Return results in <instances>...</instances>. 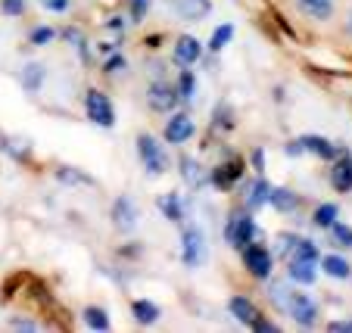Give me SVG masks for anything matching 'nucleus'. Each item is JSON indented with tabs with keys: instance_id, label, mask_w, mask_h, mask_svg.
<instances>
[{
	"instance_id": "nucleus-10",
	"label": "nucleus",
	"mask_w": 352,
	"mask_h": 333,
	"mask_svg": "<svg viewBox=\"0 0 352 333\" xmlns=\"http://www.w3.org/2000/svg\"><path fill=\"white\" fill-rule=\"evenodd\" d=\"M193 131H197V125H193V119L187 113H175L172 119L166 122V140L168 143H187V140L193 137Z\"/></svg>"
},
{
	"instance_id": "nucleus-7",
	"label": "nucleus",
	"mask_w": 352,
	"mask_h": 333,
	"mask_svg": "<svg viewBox=\"0 0 352 333\" xmlns=\"http://www.w3.org/2000/svg\"><path fill=\"white\" fill-rule=\"evenodd\" d=\"M178 87L166 84V81H153V84L146 87V103L153 109H160V113H172L175 103H178Z\"/></svg>"
},
{
	"instance_id": "nucleus-40",
	"label": "nucleus",
	"mask_w": 352,
	"mask_h": 333,
	"mask_svg": "<svg viewBox=\"0 0 352 333\" xmlns=\"http://www.w3.org/2000/svg\"><path fill=\"white\" fill-rule=\"evenodd\" d=\"M253 330H268V333H278V324H272V321H265V318H262V314H259V318L253 321Z\"/></svg>"
},
{
	"instance_id": "nucleus-3",
	"label": "nucleus",
	"mask_w": 352,
	"mask_h": 333,
	"mask_svg": "<svg viewBox=\"0 0 352 333\" xmlns=\"http://www.w3.org/2000/svg\"><path fill=\"white\" fill-rule=\"evenodd\" d=\"M181 259H184L187 268L203 265V259H206V233H203V227L197 225L184 227V233H181Z\"/></svg>"
},
{
	"instance_id": "nucleus-8",
	"label": "nucleus",
	"mask_w": 352,
	"mask_h": 333,
	"mask_svg": "<svg viewBox=\"0 0 352 333\" xmlns=\"http://www.w3.org/2000/svg\"><path fill=\"white\" fill-rule=\"evenodd\" d=\"M166 7L187 22H199L212 13V0H166Z\"/></svg>"
},
{
	"instance_id": "nucleus-38",
	"label": "nucleus",
	"mask_w": 352,
	"mask_h": 333,
	"mask_svg": "<svg viewBox=\"0 0 352 333\" xmlns=\"http://www.w3.org/2000/svg\"><path fill=\"white\" fill-rule=\"evenodd\" d=\"M44 10H50V13H66L69 10V0H38Z\"/></svg>"
},
{
	"instance_id": "nucleus-36",
	"label": "nucleus",
	"mask_w": 352,
	"mask_h": 333,
	"mask_svg": "<svg viewBox=\"0 0 352 333\" xmlns=\"http://www.w3.org/2000/svg\"><path fill=\"white\" fill-rule=\"evenodd\" d=\"M0 10L7 16H22V10H25V0H0Z\"/></svg>"
},
{
	"instance_id": "nucleus-44",
	"label": "nucleus",
	"mask_w": 352,
	"mask_h": 333,
	"mask_svg": "<svg viewBox=\"0 0 352 333\" xmlns=\"http://www.w3.org/2000/svg\"><path fill=\"white\" fill-rule=\"evenodd\" d=\"M299 153H306L302 143H287V156H299Z\"/></svg>"
},
{
	"instance_id": "nucleus-42",
	"label": "nucleus",
	"mask_w": 352,
	"mask_h": 333,
	"mask_svg": "<svg viewBox=\"0 0 352 333\" xmlns=\"http://www.w3.org/2000/svg\"><path fill=\"white\" fill-rule=\"evenodd\" d=\"M327 327H331V330H337V333H346V330L352 333V321H331Z\"/></svg>"
},
{
	"instance_id": "nucleus-22",
	"label": "nucleus",
	"mask_w": 352,
	"mask_h": 333,
	"mask_svg": "<svg viewBox=\"0 0 352 333\" xmlns=\"http://www.w3.org/2000/svg\"><path fill=\"white\" fill-rule=\"evenodd\" d=\"M318 265L324 268V274H331V277H337V280H346L352 274L349 262H346L343 255H324V259H318Z\"/></svg>"
},
{
	"instance_id": "nucleus-18",
	"label": "nucleus",
	"mask_w": 352,
	"mask_h": 333,
	"mask_svg": "<svg viewBox=\"0 0 352 333\" xmlns=\"http://www.w3.org/2000/svg\"><path fill=\"white\" fill-rule=\"evenodd\" d=\"M268 196H272V184H268L262 174L250 187H246V206H250V209H262L268 203Z\"/></svg>"
},
{
	"instance_id": "nucleus-26",
	"label": "nucleus",
	"mask_w": 352,
	"mask_h": 333,
	"mask_svg": "<svg viewBox=\"0 0 352 333\" xmlns=\"http://www.w3.org/2000/svg\"><path fill=\"white\" fill-rule=\"evenodd\" d=\"M290 259H302V262H315L318 265V249H315V243L312 240H306V237H299L296 240V246H293V253H290Z\"/></svg>"
},
{
	"instance_id": "nucleus-11",
	"label": "nucleus",
	"mask_w": 352,
	"mask_h": 333,
	"mask_svg": "<svg viewBox=\"0 0 352 333\" xmlns=\"http://www.w3.org/2000/svg\"><path fill=\"white\" fill-rule=\"evenodd\" d=\"M199 56H203V44H199L193 34H181V38L175 41V62H178V66H193Z\"/></svg>"
},
{
	"instance_id": "nucleus-33",
	"label": "nucleus",
	"mask_w": 352,
	"mask_h": 333,
	"mask_svg": "<svg viewBox=\"0 0 352 333\" xmlns=\"http://www.w3.org/2000/svg\"><path fill=\"white\" fill-rule=\"evenodd\" d=\"M331 231H333V243H340V246H352V227L337 225V221H333Z\"/></svg>"
},
{
	"instance_id": "nucleus-32",
	"label": "nucleus",
	"mask_w": 352,
	"mask_h": 333,
	"mask_svg": "<svg viewBox=\"0 0 352 333\" xmlns=\"http://www.w3.org/2000/svg\"><path fill=\"white\" fill-rule=\"evenodd\" d=\"M54 38H56V28H50V25H38V28H32V34H28V41H32L34 47L50 44Z\"/></svg>"
},
{
	"instance_id": "nucleus-35",
	"label": "nucleus",
	"mask_w": 352,
	"mask_h": 333,
	"mask_svg": "<svg viewBox=\"0 0 352 333\" xmlns=\"http://www.w3.org/2000/svg\"><path fill=\"white\" fill-rule=\"evenodd\" d=\"M63 34H66V38H69V44H72V47H78V50H81V60L87 62V50H85V34H81V32H75V28H66V32H63Z\"/></svg>"
},
{
	"instance_id": "nucleus-23",
	"label": "nucleus",
	"mask_w": 352,
	"mask_h": 333,
	"mask_svg": "<svg viewBox=\"0 0 352 333\" xmlns=\"http://www.w3.org/2000/svg\"><path fill=\"white\" fill-rule=\"evenodd\" d=\"M299 10H306L312 19H331L333 0H299Z\"/></svg>"
},
{
	"instance_id": "nucleus-2",
	"label": "nucleus",
	"mask_w": 352,
	"mask_h": 333,
	"mask_svg": "<svg viewBox=\"0 0 352 333\" xmlns=\"http://www.w3.org/2000/svg\"><path fill=\"white\" fill-rule=\"evenodd\" d=\"M138 153H140V162H144L146 174H166L168 172V153L162 150V143L153 137V134H140L138 137Z\"/></svg>"
},
{
	"instance_id": "nucleus-1",
	"label": "nucleus",
	"mask_w": 352,
	"mask_h": 333,
	"mask_svg": "<svg viewBox=\"0 0 352 333\" xmlns=\"http://www.w3.org/2000/svg\"><path fill=\"white\" fill-rule=\"evenodd\" d=\"M256 237H259V227H256L253 215H243V212H231L225 221V240L228 246L234 249H243L250 246V243H256Z\"/></svg>"
},
{
	"instance_id": "nucleus-9",
	"label": "nucleus",
	"mask_w": 352,
	"mask_h": 333,
	"mask_svg": "<svg viewBox=\"0 0 352 333\" xmlns=\"http://www.w3.org/2000/svg\"><path fill=\"white\" fill-rule=\"evenodd\" d=\"M113 225L125 233H131L138 227V206H134L131 196H119L113 203Z\"/></svg>"
},
{
	"instance_id": "nucleus-39",
	"label": "nucleus",
	"mask_w": 352,
	"mask_h": 333,
	"mask_svg": "<svg viewBox=\"0 0 352 333\" xmlns=\"http://www.w3.org/2000/svg\"><path fill=\"white\" fill-rule=\"evenodd\" d=\"M128 66V60H125V56H109V60H107V66H103V72H109V75H113V72H122V69H125Z\"/></svg>"
},
{
	"instance_id": "nucleus-4",
	"label": "nucleus",
	"mask_w": 352,
	"mask_h": 333,
	"mask_svg": "<svg viewBox=\"0 0 352 333\" xmlns=\"http://www.w3.org/2000/svg\"><path fill=\"white\" fill-rule=\"evenodd\" d=\"M85 109H87V119H91L94 125H100V128L116 125V109H113V100H109L107 93H100L91 87L85 97Z\"/></svg>"
},
{
	"instance_id": "nucleus-19",
	"label": "nucleus",
	"mask_w": 352,
	"mask_h": 333,
	"mask_svg": "<svg viewBox=\"0 0 352 333\" xmlns=\"http://www.w3.org/2000/svg\"><path fill=\"white\" fill-rule=\"evenodd\" d=\"M268 203H272L278 212L290 215L299 209V196L293 194V190H287V187H272V196H268Z\"/></svg>"
},
{
	"instance_id": "nucleus-34",
	"label": "nucleus",
	"mask_w": 352,
	"mask_h": 333,
	"mask_svg": "<svg viewBox=\"0 0 352 333\" xmlns=\"http://www.w3.org/2000/svg\"><path fill=\"white\" fill-rule=\"evenodd\" d=\"M296 240H299V237H293V233H280V237H278V246H274V253H278V255H290L293 246H296Z\"/></svg>"
},
{
	"instance_id": "nucleus-24",
	"label": "nucleus",
	"mask_w": 352,
	"mask_h": 333,
	"mask_svg": "<svg viewBox=\"0 0 352 333\" xmlns=\"http://www.w3.org/2000/svg\"><path fill=\"white\" fill-rule=\"evenodd\" d=\"M160 209H162V215H166L168 221H181V218H184V203H181L178 194L160 196Z\"/></svg>"
},
{
	"instance_id": "nucleus-15",
	"label": "nucleus",
	"mask_w": 352,
	"mask_h": 333,
	"mask_svg": "<svg viewBox=\"0 0 352 333\" xmlns=\"http://www.w3.org/2000/svg\"><path fill=\"white\" fill-rule=\"evenodd\" d=\"M299 143H302L306 153L318 156V159H333V156H337V147H333L331 140L318 137V134H306V137H299Z\"/></svg>"
},
{
	"instance_id": "nucleus-20",
	"label": "nucleus",
	"mask_w": 352,
	"mask_h": 333,
	"mask_svg": "<svg viewBox=\"0 0 352 333\" xmlns=\"http://www.w3.org/2000/svg\"><path fill=\"white\" fill-rule=\"evenodd\" d=\"M44 78H47V69L41 66V62H28V66L22 69V87H25L28 93H38Z\"/></svg>"
},
{
	"instance_id": "nucleus-43",
	"label": "nucleus",
	"mask_w": 352,
	"mask_h": 333,
	"mask_svg": "<svg viewBox=\"0 0 352 333\" xmlns=\"http://www.w3.org/2000/svg\"><path fill=\"white\" fill-rule=\"evenodd\" d=\"M10 324H13L16 330H38V324H34V321H19V318H13Z\"/></svg>"
},
{
	"instance_id": "nucleus-25",
	"label": "nucleus",
	"mask_w": 352,
	"mask_h": 333,
	"mask_svg": "<svg viewBox=\"0 0 352 333\" xmlns=\"http://www.w3.org/2000/svg\"><path fill=\"white\" fill-rule=\"evenodd\" d=\"M81 318H85V324L91 327V330H109V314H107V308H100V306H87Z\"/></svg>"
},
{
	"instance_id": "nucleus-5",
	"label": "nucleus",
	"mask_w": 352,
	"mask_h": 333,
	"mask_svg": "<svg viewBox=\"0 0 352 333\" xmlns=\"http://www.w3.org/2000/svg\"><path fill=\"white\" fill-rule=\"evenodd\" d=\"M240 253H243L246 271L253 274V277H259V280H268V277H272L274 259H272V253H268V246H262V243H250V246H243Z\"/></svg>"
},
{
	"instance_id": "nucleus-30",
	"label": "nucleus",
	"mask_w": 352,
	"mask_h": 333,
	"mask_svg": "<svg viewBox=\"0 0 352 333\" xmlns=\"http://www.w3.org/2000/svg\"><path fill=\"white\" fill-rule=\"evenodd\" d=\"M175 87H178L181 100H193V91H197V78H193V72H187V69H184V72L178 75V84H175Z\"/></svg>"
},
{
	"instance_id": "nucleus-17",
	"label": "nucleus",
	"mask_w": 352,
	"mask_h": 333,
	"mask_svg": "<svg viewBox=\"0 0 352 333\" xmlns=\"http://www.w3.org/2000/svg\"><path fill=\"white\" fill-rule=\"evenodd\" d=\"M287 277H290L293 284H302V287L315 284V262L290 259V265H287Z\"/></svg>"
},
{
	"instance_id": "nucleus-41",
	"label": "nucleus",
	"mask_w": 352,
	"mask_h": 333,
	"mask_svg": "<svg viewBox=\"0 0 352 333\" xmlns=\"http://www.w3.org/2000/svg\"><path fill=\"white\" fill-rule=\"evenodd\" d=\"M253 168H256V172H265V150H256V153H253Z\"/></svg>"
},
{
	"instance_id": "nucleus-31",
	"label": "nucleus",
	"mask_w": 352,
	"mask_h": 333,
	"mask_svg": "<svg viewBox=\"0 0 352 333\" xmlns=\"http://www.w3.org/2000/svg\"><path fill=\"white\" fill-rule=\"evenodd\" d=\"M268 296H272V302L278 308H284L287 312V302H290V296H293V290L287 287V284H272V287H268Z\"/></svg>"
},
{
	"instance_id": "nucleus-29",
	"label": "nucleus",
	"mask_w": 352,
	"mask_h": 333,
	"mask_svg": "<svg viewBox=\"0 0 352 333\" xmlns=\"http://www.w3.org/2000/svg\"><path fill=\"white\" fill-rule=\"evenodd\" d=\"M231 38H234V25H231V22H225V25L215 28V34H212V41H209V47H212V50H225V47L231 44Z\"/></svg>"
},
{
	"instance_id": "nucleus-37",
	"label": "nucleus",
	"mask_w": 352,
	"mask_h": 333,
	"mask_svg": "<svg viewBox=\"0 0 352 333\" xmlns=\"http://www.w3.org/2000/svg\"><path fill=\"white\" fill-rule=\"evenodd\" d=\"M146 10H150V0H131V19H134V22L144 19Z\"/></svg>"
},
{
	"instance_id": "nucleus-13",
	"label": "nucleus",
	"mask_w": 352,
	"mask_h": 333,
	"mask_svg": "<svg viewBox=\"0 0 352 333\" xmlns=\"http://www.w3.org/2000/svg\"><path fill=\"white\" fill-rule=\"evenodd\" d=\"M243 174V162L240 159H234V162H228V165H219L212 174H209V181H212L219 190H231L234 187V181Z\"/></svg>"
},
{
	"instance_id": "nucleus-27",
	"label": "nucleus",
	"mask_w": 352,
	"mask_h": 333,
	"mask_svg": "<svg viewBox=\"0 0 352 333\" xmlns=\"http://www.w3.org/2000/svg\"><path fill=\"white\" fill-rule=\"evenodd\" d=\"M56 181H60V184H69V187H75V184L91 187V184H94V181L87 178L85 172H75V168H69V165H60V168H56Z\"/></svg>"
},
{
	"instance_id": "nucleus-12",
	"label": "nucleus",
	"mask_w": 352,
	"mask_h": 333,
	"mask_svg": "<svg viewBox=\"0 0 352 333\" xmlns=\"http://www.w3.org/2000/svg\"><path fill=\"white\" fill-rule=\"evenodd\" d=\"M331 184L337 194H352V156L349 153L331 165Z\"/></svg>"
},
{
	"instance_id": "nucleus-14",
	"label": "nucleus",
	"mask_w": 352,
	"mask_h": 333,
	"mask_svg": "<svg viewBox=\"0 0 352 333\" xmlns=\"http://www.w3.org/2000/svg\"><path fill=\"white\" fill-rule=\"evenodd\" d=\"M228 312H231L234 318H237L240 324H246V327H253V321L259 318V308L246 299V296H231V302H228Z\"/></svg>"
},
{
	"instance_id": "nucleus-6",
	"label": "nucleus",
	"mask_w": 352,
	"mask_h": 333,
	"mask_svg": "<svg viewBox=\"0 0 352 333\" xmlns=\"http://www.w3.org/2000/svg\"><path fill=\"white\" fill-rule=\"evenodd\" d=\"M287 314H290L299 327H315L318 324V302L309 299V296L299 293V290H293L290 302H287Z\"/></svg>"
},
{
	"instance_id": "nucleus-28",
	"label": "nucleus",
	"mask_w": 352,
	"mask_h": 333,
	"mask_svg": "<svg viewBox=\"0 0 352 333\" xmlns=\"http://www.w3.org/2000/svg\"><path fill=\"white\" fill-rule=\"evenodd\" d=\"M337 215H340V209H337V203H321L318 209H315V225L318 227H331L333 221H337Z\"/></svg>"
},
{
	"instance_id": "nucleus-16",
	"label": "nucleus",
	"mask_w": 352,
	"mask_h": 333,
	"mask_svg": "<svg viewBox=\"0 0 352 333\" xmlns=\"http://www.w3.org/2000/svg\"><path fill=\"white\" fill-rule=\"evenodd\" d=\"M178 168H181V174H184V181L193 187V190H203V187L209 184V174L203 172V165H197V162H193L190 156H184V159L178 162Z\"/></svg>"
},
{
	"instance_id": "nucleus-21",
	"label": "nucleus",
	"mask_w": 352,
	"mask_h": 333,
	"mask_svg": "<svg viewBox=\"0 0 352 333\" xmlns=\"http://www.w3.org/2000/svg\"><path fill=\"white\" fill-rule=\"evenodd\" d=\"M131 314H134V321H138V324H156V321H160V306H156V302H150V299H138L131 306Z\"/></svg>"
}]
</instances>
